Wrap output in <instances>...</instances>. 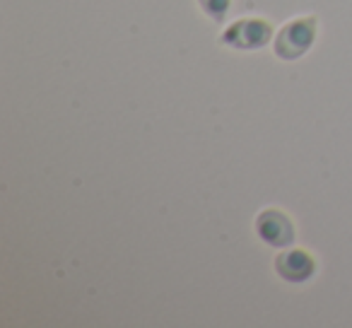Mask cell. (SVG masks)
Listing matches in <instances>:
<instances>
[{
    "label": "cell",
    "instance_id": "6da1fadb",
    "mask_svg": "<svg viewBox=\"0 0 352 328\" xmlns=\"http://www.w3.org/2000/svg\"><path fill=\"white\" fill-rule=\"evenodd\" d=\"M314 36H316V20L314 17L289 22L280 30L278 39H275V54L285 61L299 58L314 44Z\"/></svg>",
    "mask_w": 352,
    "mask_h": 328
},
{
    "label": "cell",
    "instance_id": "3957f363",
    "mask_svg": "<svg viewBox=\"0 0 352 328\" xmlns=\"http://www.w3.org/2000/svg\"><path fill=\"white\" fill-rule=\"evenodd\" d=\"M268 36H270V27L265 22L241 20L225 32L222 41L227 46H234V49H261L268 41Z\"/></svg>",
    "mask_w": 352,
    "mask_h": 328
},
{
    "label": "cell",
    "instance_id": "5b68a950",
    "mask_svg": "<svg viewBox=\"0 0 352 328\" xmlns=\"http://www.w3.org/2000/svg\"><path fill=\"white\" fill-rule=\"evenodd\" d=\"M201 6L210 17L222 20V17H225V12H227V6H230V0H201Z\"/></svg>",
    "mask_w": 352,
    "mask_h": 328
},
{
    "label": "cell",
    "instance_id": "277c9868",
    "mask_svg": "<svg viewBox=\"0 0 352 328\" xmlns=\"http://www.w3.org/2000/svg\"><path fill=\"white\" fill-rule=\"evenodd\" d=\"M275 270L287 283H304L314 275L316 265H314L311 256L304 254V251H285L275 261Z\"/></svg>",
    "mask_w": 352,
    "mask_h": 328
},
{
    "label": "cell",
    "instance_id": "7a4b0ae2",
    "mask_svg": "<svg viewBox=\"0 0 352 328\" xmlns=\"http://www.w3.org/2000/svg\"><path fill=\"white\" fill-rule=\"evenodd\" d=\"M256 232L270 246H287L294 239L292 222L280 210H263L256 217Z\"/></svg>",
    "mask_w": 352,
    "mask_h": 328
}]
</instances>
